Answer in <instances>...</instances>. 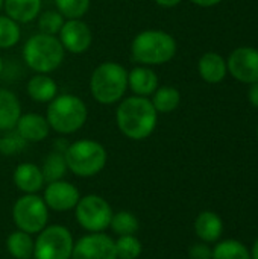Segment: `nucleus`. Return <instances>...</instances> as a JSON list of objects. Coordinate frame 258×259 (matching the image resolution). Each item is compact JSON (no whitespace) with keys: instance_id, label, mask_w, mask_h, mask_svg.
Returning a JSON list of instances; mask_svg holds the SVG:
<instances>
[{"instance_id":"obj_30","label":"nucleus","mask_w":258,"mask_h":259,"mask_svg":"<svg viewBox=\"0 0 258 259\" xmlns=\"http://www.w3.org/2000/svg\"><path fill=\"white\" fill-rule=\"evenodd\" d=\"M36 18H38L40 33H46V35L59 33V30L64 24V17L58 11H44Z\"/></svg>"},{"instance_id":"obj_6","label":"nucleus","mask_w":258,"mask_h":259,"mask_svg":"<svg viewBox=\"0 0 258 259\" xmlns=\"http://www.w3.org/2000/svg\"><path fill=\"white\" fill-rule=\"evenodd\" d=\"M67 168L79 178H91L100 173L106 164L105 147L94 140H78L64 150Z\"/></svg>"},{"instance_id":"obj_23","label":"nucleus","mask_w":258,"mask_h":259,"mask_svg":"<svg viewBox=\"0 0 258 259\" xmlns=\"http://www.w3.org/2000/svg\"><path fill=\"white\" fill-rule=\"evenodd\" d=\"M152 96L151 102L158 114H169L175 111L181 102V94L173 87H158Z\"/></svg>"},{"instance_id":"obj_10","label":"nucleus","mask_w":258,"mask_h":259,"mask_svg":"<svg viewBox=\"0 0 258 259\" xmlns=\"http://www.w3.org/2000/svg\"><path fill=\"white\" fill-rule=\"evenodd\" d=\"M71 259H117L114 240L103 232L88 234L75 243Z\"/></svg>"},{"instance_id":"obj_31","label":"nucleus","mask_w":258,"mask_h":259,"mask_svg":"<svg viewBox=\"0 0 258 259\" xmlns=\"http://www.w3.org/2000/svg\"><path fill=\"white\" fill-rule=\"evenodd\" d=\"M24 146H26V141L14 129L8 131L3 137H0V152L3 155H15L21 152Z\"/></svg>"},{"instance_id":"obj_33","label":"nucleus","mask_w":258,"mask_h":259,"mask_svg":"<svg viewBox=\"0 0 258 259\" xmlns=\"http://www.w3.org/2000/svg\"><path fill=\"white\" fill-rule=\"evenodd\" d=\"M248 100L254 108L258 109V82L251 83V87L248 90Z\"/></svg>"},{"instance_id":"obj_13","label":"nucleus","mask_w":258,"mask_h":259,"mask_svg":"<svg viewBox=\"0 0 258 259\" xmlns=\"http://www.w3.org/2000/svg\"><path fill=\"white\" fill-rule=\"evenodd\" d=\"M43 199L49 209L56 212H65L75 209L81 199V194L73 184L61 179L47 184Z\"/></svg>"},{"instance_id":"obj_39","label":"nucleus","mask_w":258,"mask_h":259,"mask_svg":"<svg viewBox=\"0 0 258 259\" xmlns=\"http://www.w3.org/2000/svg\"><path fill=\"white\" fill-rule=\"evenodd\" d=\"M257 137H258V127H257Z\"/></svg>"},{"instance_id":"obj_17","label":"nucleus","mask_w":258,"mask_h":259,"mask_svg":"<svg viewBox=\"0 0 258 259\" xmlns=\"http://www.w3.org/2000/svg\"><path fill=\"white\" fill-rule=\"evenodd\" d=\"M21 115V105L18 97L5 88H0V131L8 132L15 129Z\"/></svg>"},{"instance_id":"obj_25","label":"nucleus","mask_w":258,"mask_h":259,"mask_svg":"<svg viewBox=\"0 0 258 259\" xmlns=\"http://www.w3.org/2000/svg\"><path fill=\"white\" fill-rule=\"evenodd\" d=\"M211 259H252L251 252L246 249L245 244L236 240H227L219 243L213 249Z\"/></svg>"},{"instance_id":"obj_14","label":"nucleus","mask_w":258,"mask_h":259,"mask_svg":"<svg viewBox=\"0 0 258 259\" xmlns=\"http://www.w3.org/2000/svg\"><path fill=\"white\" fill-rule=\"evenodd\" d=\"M15 131L26 143H40L49 137L50 126L46 117L35 112H29L20 115Z\"/></svg>"},{"instance_id":"obj_8","label":"nucleus","mask_w":258,"mask_h":259,"mask_svg":"<svg viewBox=\"0 0 258 259\" xmlns=\"http://www.w3.org/2000/svg\"><path fill=\"white\" fill-rule=\"evenodd\" d=\"M75 240L61 225H47L35 240L33 259H71Z\"/></svg>"},{"instance_id":"obj_35","label":"nucleus","mask_w":258,"mask_h":259,"mask_svg":"<svg viewBox=\"0 0 258 259\" xmlns=\"http://www.w3.org/2000/svg\"><path fill=\"white\" fill-rule=\"evenodd\" d=\"M155 3L163 6V8H173V6L179 5L181 0H155Z\"/></svg>"},{"instance_id":"obj_26","label":"nucleus","mask_w":258,"mask_h":259,"mask_svg":"<svg viewBox=\"0 0 258 259\" xmlns=\"http://www.w3.org/2000/svg\"><path fill=\"white\" fill-rule=\"evenodd\" d=\"M109 228L119 237H122V235H135V232L140 228V223H138V219L132 212L120 211V212L113 214Z\"/></svg>"},{"instance_id":"obj_7","label":"nucleus","mask_w":258,"mask_h":259,"mask_svg":"<svg viewBox=\"0 0 258 259\" xmlns=\"http://www.w3.org/2000/svg\"><path fill=\"white\" fill-rule=\"evenodd\" d=\"M12 219L18 231L33 235L47 226L49 208L38 194H24L14 203Z\"/></svg>"},{"instance_id":"obj_5","label":"nucleus","mask_w":258,"mask_h":259,"mask_svg":"<svg viewBox=\"0 0 258 259\" xmlns=\"http://www.w3.org/2000/svg\"><path fill=\"white\" fill-rule=\"evenodd\" d=\"M88 117V109L85 102L73 94L56 96L49 102L46 118L50 129L58 134H73L79 131Z\"/></svg>"},{"instance_id":"obj_36","label":"nucleus","mask_w":258,"mask_h":259,"mask_svg":"<svg viewBox=\"0 0 258 259\" xmlns=\"http://www.w3.org/2000/svg\"><path fill=\"white\" fill-rule=\"evenodd\" d=\"M251 258L258 259V240L254 243V247H252V252H251Z\"/></svg>"},{"instance_id":"obj_9","label":"nucleus","mask_w":258,"mask_h":259,"mask_svg":"<svg viewBox=\"0 0 258 259\" xmlns=\"http://www.w3.org/2000/svg\"><path fill=\"white\" fill-rule=\"evenodd\" d=\"M76 220L82 229L88 231L90 234H99L109 228L113 219V208L111 205L97 194H88L79 199L78 205L75 206Z\"/></svg>"},{"instance_id":"obj_3","label":"nucleus","mask_w":258,"mask_h":259,"mask_svg":"<svg viewBox=\"0 0 258 259\" xmlns=\"http://www.w3.org/2000/svg\"><path fill=\"white\" fill-rule=\"evenodd\" d=\"M128 90V71L119 62H102L90 79V91L96 102L113 105L123 99Z\"/></svg>"},{"instance_id":"obj_38","label":"nucleus","mask_w":258,"mask_h":259,"mask_svg":"<svg viewBox=\"0 0 258 259\" xmlns=\"http://www.w3.org/2000/svg\"><path fill=\"white\" fill-rule=\"evenodd\" d=\"M3 8V0H0V9Z\"/></svg>"},{"instance_id":"obj_18","label":"nucleus","mask_w":258,"mask_h":259,"mask_svg":"<svg viewBox=\"0 0 258 259\" xmlns=\"http://www.w3.org/2000/svg\"><path fill=\"white\" fill-rule=\"evenodd\" d=\"M26 91L33 102L49 103L58 96V85L49 74L36 73L29 79L26 85Z\"/></svg>"},{"instance_id":"obj_24","label":"nucleus","mask_w":258,"mask_h":259,"mask_svg":"<svg viewBox=\"0 0 258 259\" xmlns=\"http://www.w3.org/2000/svg\"><path fill=\"white\" fill-rule=\"evenodd\" d=\"M67 170H68L67 162H65L64 153H61V152L49 153L47 158L44 159V164H43V168H41L46 184L61 181L65 176Z\"/></svg>"},{"instance_id":"obj_11","label":"nucleus","mask_w":258,"mask_h":259,"mask_svg":"<svg viewBox=\"0 0 258 259\" xmlns=\"http://www.w3.org/2000/svg\"><path fill=\"white\" fill-rule=\"evenodd\" d=\"M228 71L234 79L243 83L258 82V50L252 47L236 49L227 62Z\"/></svg>"},{"instance_id":"obj_12","label":"nucleus","mask_w":258,"mask_h":259,"mask_svg":"<svg viewBox=\"0 0 258 259\" xmlns=\"http://www.w3.org/2000/svg\"><path fill=\"white\" fill-rule=\"evenodd\" d=\"M59 41L64 50L75 55H81L90 49L93 35L85 21H82L81 18H71L64 21L59 30Z\"/></svg>"},{"instance_id":"obj_32","label":"nucleus","mask_w":258,"mask_h":259,"mask_svg":"<svg viewBox=\"0 0 258 259\" xmlns=\"http://www.w3.org/2000/svg\"><path fill=\"white\" fill-rule=\"evenodd\" d=\"M190 259H211L213 258V249H210L207 244H195L189 250Z\"/></svg>"},{"instance_id":"obj_4","label":"nucleus","mask_w":258,"mask_h":259,"mask_svg":"<svg viewBox=\"0 0 258 259\" xmlns=\"http://www.w3.org/2000/svg\"><path fill=\"white\" fill-rule=\"evenodd\" d=\"M65 50L55 35L35 33L23 47V59L35 73H52L64 61Z\"/></svg>"},{"instance_id":"obj_19","label":"nucleus","mask_w":258,"mask_h":259,"mask_svg":"<svg viewBox=\"0 0 258 259\" xmlns=\"http://www.w3.org/2000/svg\"><path fill=\"white\" fill-rule=\"evenodd\" d=\"M198 71L201 77L208 83H219L225 79L228 67L227 61L214 52H208L201 56L198 62Z\"/></svg>"},{"instance_id":"obj_15","label":"nucleus","mask_w":258,"mask_h":259,"mask_svg":"<svg viewBox=\"0 0 258 259\" xmlns=\"http://www.w3.org/2000/svg\"><path fill=\"white\" fill-rule=\"evenodd\" d=\"M14 184L24 194H36L44 187V176L38 165L32 162H23L14 170Z\"/></svg>"},{"instance_id":"obj_34","label":"nucleus","mask_w":258,"mask_h":259,"mask_svg":"<svg viewBox=\"0 0 258 259\" xmlns=\"http://www.w3.org/2000/svg\"><path fill=\"white\" fill-rule=\"evenodd\" d=\"M190 2L198 5V6H201V8H211V6L219 5L222 0H190Z\"/></svg>"},{"instance_id":"obj_2","label":"nucleus","mask_w":258,"mask_h":259,"mask_svg":"<svg viewBox=\"0 0 258 259\" xmlns=\"http://www.w3.org/2000/svg\"><path fill=\"white\" fill-rule=\"evenodd\" d=\"M131 53L132 58L143 65H163L176 55V41L164 30H143L134 36Z\"/></svg>"},{"instance_id":"obj_29","label":"nucleus","mask_w":258,"mask_h":259,"mask_svg":"<svg viewBox=\"0 0 258 259\" xmlns=\"http://www.w3.org/2000/svg\"><path fill=\"white\" fill-rule=\"evenodd\" d=\"M91 0H55L56 11L67 20L82 18L90 9Z\"/></svg>"},{"instance_id":"obj_1","label":"nucleus","mask_w":258,"mask_h":259,"mask_svg":"<svg viewBox=\"0 0 258 259\" xmlns=\"http://www.w3.org/2000/svg\"><path fill=\"white\" fill-rule=\"evenodd\" d=\"M119 131L129 140L141 141L149 138L158 121V112L148 97L132 96L120 102L116 111Z\"/></svg>"},{"instance_id":"obj_37","label":"nucleus","mask_w":258,"mask_h":259,"mask_svg":"<svg viewBox=\"0 0 258 259\" xmlns=\"http://www.w3.org/2000/svg\"><path fill=\"white\" fill-rule=\"evenodd\" d=\"M2 73H3V61L0 58V76H2Z\"/></svg>"},{"instance_id":"obj_22","label":"nucleus","mask_w":258,"mask_h":259,"mask_svg":"<svg viewBox=\"0 0 258 259\" xmlns=\"http://www.w3.org/2000/svg\"><path fill=\"white\" fill-rule=\"evenodd\" d=\"M33 247L35 241L29 234L23 231H15L6 238V249L14 259H32Z\"/></svg>"},{"instance_id":"obj_16","label":"nucleus","mask_w":258,"mask_h":259,"mask_svg":"<svg viewBox=\"0 0 258 259\" xmlns=\"http://www.w3.org/2000/svg\"><path fill=\"white\" fill-rule=\"evenodd\" d=\"M158 76L157 73L149 67H135L131 71H128V88L135 96L148 97L152 96L158 88Z\"/></svg>"},{"instance_id":"obj_27","label":"nucleus","mask_w":258,"mask_h":259,"mask_svg":"<svg viewBox=\"0 0 258 259\" xmlns=\"http://www.w3.org/2000/svg\"><path fill=\"white\" fill-rule=\"evenodd\" d=\"M117 259H137L141 255L143 246L135 235H122L114 240Z\"/></svg>"},{"instance_id":"obj_21","label":"nucleus","mask_w":258,"mask_h":259,"mask_svg":"<svg viewBox=\"0 0 258 259\" xmlns=\"http://www.w3.org/2000/svg\"><path fill=\"white\" fill-rule=\"evenodd\" d=\"M195 232L204 243H214L224 232V223L216 212L204 211L195 220Z\"/></svg>"},{"instance_id":"obj_28","label":"nucleus","mask_w":258,"mask_h":259,"mask_svg":"<svg viewBox=\"0 0 258 259\" xmlns=\"http://www.w3.org/2000/svg\"><path fill=\"white\" fill-rule=\"evenodd\" d=\"M21 36V30L17 21L8 15H0V49L14 47Z\"/></svg>"},{"instance_id":"obj_20","label":"nucleus","mask_w":258,"mask_h":259,"mask_svg":"<svg viewBox=\"0 0 258 259\" xmlns=\"http://www.w3.org/2000/svg\"><path fill=\"white\" fill-rule=\"evenodd\" d=\"M3 9L18 24L30 23L40 15L41 0H3Z\"/></svg>"}]
</instances>
